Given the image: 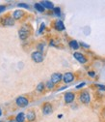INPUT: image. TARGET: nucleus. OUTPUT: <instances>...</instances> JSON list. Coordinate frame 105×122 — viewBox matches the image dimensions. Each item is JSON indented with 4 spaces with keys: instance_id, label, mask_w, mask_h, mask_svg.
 Wrapping results in <instances>:
<instances>
[{
    "instance_id": "17",
    "label": "nucleus",
    "mask_w": 105,
    "mask_h": 122,
    "mask_svg": "<svg viewBox=\"0 0 105 122\" xmlns=\"http://www.w3.org/2000/svg\"><path fill=\"white\" fill-rule=\"evenodd\" d=\"M35 9H36L38 12H41V13H42V12L44 11V8L41 5V3H36V4H35Z\"/></svg>"
},
{
    "instance_id": "29",
    "label": "nucleus",
    "mask_w": 105,
    "mask_h": 122,
    "mask_svg": "<svg viewBox=\"0 0 105 122\" xmlns=\"http://www.w3.org/2000/svg\"><path fill=\"white\" fill-rule=\"evenodd\" d=\"M0 122H1V121H0Z\"/></svg>"
},
{
    "instance_id": "24",
    "label": "nucleus",
    "mask_w": 105,
    "mask_h": 122,
    "mask_svg": "<svg viewBox=\"0 0 105 122\" xmlns=\"http://www.w3.org/2000/svg\"><path fill=\"white\" fill-rule=\"evenodd\" d=\"M44 26H46V25H44V23H42V24L41 25V29H40V32H42V30L44 29Z\"/></svg>"
},
{
    "instance_id": "3",
    "label": "nucleus",
    "mask_w": 105,
    "mask_h": 122,
    "mask_svg": "<svg viewBox=\"0 0 105 122\" xmlns=\"http://www.w3.org/2000/svg\"><path fill=\"white\" fill-rule=\"evenodd\" d=\"M31 58H32V60L34 61V62H36V63H41V62H42L43 61V55H42V53L41 52H40V51H34L32 54H31Z\"/></svg>"
},
{
    "instance_id": "9",
    "label": "nucleus",
    "mask_w": 105,
    "mask_h": 122,
    "mask_svg": "<svg viewBox=\"0 0 105 122\" xmlns=\"http://www.w3.org/2000/svg\"><path fill=\"white\" fill-rule=\"evenodd\" d=\"M64 98H65V102L67 104H70L74 101V99H75V94L72 93V92H67L65 94Z\"/></svg>"
},
{
    "instance_id": "18",
    "label": "nucleus",
    "mask_w": 105,
    "mask_h": 122,
    "mask_svg": "<svg viewBox=\"0 0 105 122\" xmlns=\"http://www.w3.org/2000/svg\"><path fill=\"white\" fill-rule=\"evenodd\" d=\"M43 90H44V84L42 82H40L37 86V91L38 92H42Z\"/></svg>"
},
{
    "instance_id": "15",
    "label": "nucleus",
    "mask_w": 105,
    "mask_h": 122,
    "mask_svg": "<svg viewBox=\"0 0 105 122\" xmlns=\"http://www.w3.org/2000/svg\"><path fill=\"white\" fill-rule=\"evenodd\" d=\"M69 47L72 49V50H78L79 49V44L75 41V40H71L69 42Z\"/></svg>"
},
{
    "instance_id": "11",
    "label": "nucleus",
    "mask_w": 105,
    "mask_h": 122,
    "mask_svg": "<svg viewBox=\"0 0 105 122\" xmlns=\"http://www.w3.org/2000/svg\"><path fill=\"white\" fill-rule=\"evenodd\" d=\"M54 28L56 30H58V31H63L65 29V25H64L62 20H56L54 23Z\"/></svg>"
},
{
    "instance_id": "13",
    "label": "nucleus",
    "mask_w": 105,
    "mask_h": 122,
    "mask_svg": "<svg viewBox=\"0 0 105 122\" xmlns=\"http://www.w3.org/2000/svg\"><path fill=\"white\" fill-rule=\"evenodd\" d=\"M23 15L24 13L20 10H17V11H14V14H13V17H14V20H19L23 17Z\"/></svg>"
},
{
    "instance_id": "20",
    "label": "nucleus",
    "mask_w": 105,
    "mask_h": 122,
    "mask_svg": "<svg viewBox=\"0 0 105 122\" xmlns=\"http://www.w3.org/2000/svg\"><path fill=\"white\" fill-rule=\"evenodd\" d=\"M53 10H54V12H55V14H56V15L60 16V8H54Z\"/></svg>"
},
{
    "instance_id": "2",
    "label": "nucleus",
    "mask_w": 105,
    "mask_h": 122,
    "mask_svg": "<svg viewBox=\"0 0 105 122\" xmlns=\"http://www.w3.org/2000/svg\"><path fill=\"white\" fill-rule=\"evenodd\" d=\"M79 100L81 103L87 105L91 102V95H90V93L88 91H82V92L79 94Z\"/></svg>"
},
{
    "instance_id": "21",
    "label": "nucleus",
    "mask_w": 105,
    "mask_h": 122,
    "mask_svg": "<svg viewBox=\"0 0 105 122\" xmlns=\"http://www.w3.org/2000/svg\"><path fill=\"white\" fill-rule=\"evenodd\" d=\"M18 6H19V7H24V8H27V9L29 8V6H28L27 4H25V3H19Z\"/></svg>"
},
{
    "instance_id": "7",
    "label": "nucleus",
    "mask_w": 105,
    "mask_h": 122,
    "mask_svg": "<svg viewBox=\"0 0 105 122\" xmlns=\"http://www.w3.org/2000/svg\"><path fill=\"white\" fill-rule=\"evenodd\" d=\"M73 56H74V58H75V59L78 61V62H80V63H82V64L86 63L87 61H88L87 57H86L84 54H82L81 52H74V53H73Z\"/></svg>"
},
{
    "instance_id": "14",
    "label": "nucleus",
    "mask_w": 105,
    "mask_h": 122,
    "mask_svg": "<svg viewBox=\"0 0 105 122\" xmlns=\"http://www.w3.org/2000/svg\"><path fill=\"white\" fill-rule=\"evenodd\" d=\"M41 5L43 7V8H46V9H54V5L52 2L50 1H41Z\"/></svg>"
},
{
    "instance_id": "28",
    "label": "nucleus",
    "mask_w": 105,
    "mask_h": 122,
    "mask_svg": "<svg viewBox=\"0 0 105 122\" xmlns=\"http://www.w3.org/2000/svg\"><path fill=\"white\" fill-rule=\"evenodd\" d=\"M2 115V110H1V108H0V116Z\"/></svg>"
},
{
    "instance_id": "6",
    "label": "nucleus",
    "mask_w": 105,
    "mask_h": 122,
    "mask_svg": "<svg viewBox=\"0 0 105 122\" xmlns=\"http://www.w3.org/2000/svg\"><path fill=\"white\" fill-rule=\"evenodd\" d=\"M62 79H63V75L62 74H60V73H54L51 76V81H50L53 84H57V83H59L60 81H62Z\"/></svg>"
},
{
    "instance_id": "16",
    "label": "nucleus",
    "mask_w": 105,
    "mask_h": 122,
    "mask_svg": "<svg viewBox=\"0 0 105 122\" xmlns=\"http://www.w3.org/2000/svg\"><path fill=\"white\" fill-rule=\"evenodd\" d=\"M16 121L17 122H24L25 121V114L24 112H19L17 117H16Z\"/></svg>"
},
{
    "instance_id": "5",
    "label": "nucleus",
    "mask_w": 105,
    "mask_h": 122,
    "mask_svg": "<svg viewBox=\"0 0 105 122\" xmlns=\"http://www.w3.org/2000/svg\"><path fill=\"white\" fill-rule=\"evenodd\" d=\"M52 112H53L52 105L50 103H44L43 106H42V112H43V114L48 115V114H51Z\"/></svg>"
},
{
    "instance_id": "25",
    "label": "nucleus",
    "mask_w": 105,
    "mask_h": 122,
    "mask_svg": "<svg viewBox=\"0 0 105 122\" xmlns=\"http://www.w3.org/2000/svg\"><path fill=\"white\" fill-rule=\"evenodd\" d=\"M97 87H99L100 89H102V90H105V86H103V85H96Z\"/></svg>"
},
{
    "instance_id": "8",
    "label": "nucleus",
    "mask_w": 105,
    "mask_h": 122,
    "mask_svg": "<svg viewBox=\"0 0 105 122\" xmlns=\"http://www.w3.org/2000/svg\"><path fill=\"white\" fill-rule=\"evenodd\" d=\"M62 80L64 81L65 83H69V82H71L74 80V75L72 73H70V72H68V73L64 74Z\"/></svg>"
},
{
    "instance_id": "27",
    "label": "nucleus",
    "mask_w": 105,
    "mask_h": 122,
    "mask_svg": "<svg viewBox=\"0 0 105 122\" xmlns=\"http://www.w3.org/2000/svg\"><path fill=\"white\" fill-rule=\"evenodd\" d=\"M7 122H17L16 120H9V121H7Z\"/></svg>"
},
{
    "instance_id": "12",
    "label": "nucleus",
    "mask_w": 105,
    "mask_h": 122,
    "mask_svg": "<svg viewBox=\"0 0 105 122\" xmlns=\"http://www.w3.org/2000/svg\"><path fill=\"white\" fill-rule=\"evenodd\" d=\"M25 118H27V120H28L29 122L34 121V120L36 119V113H35V112H34V111H29V112H27V114L25 115Z\"/></svg>"
},
{
    "instance_id": "10",
    "label": "nucleus",
    "mask_w": 105,
    "mask_h": 122,
    "mask_svg": "<svg viewBox=\"0 0 105 122\" xmlns=\"http://www.w3.org/2000/svg\"><path fill=\"white\" fill-rule=\"evenodd\" d=\"M2 24L5 26H12L14 24V20L11 17H6L2 20Z\"/></svg>"
},
{
    "instance_id": "22",
    "label": "nucleus",
    "mask_w": 105,
    "mask_h": 122,
    "mask_svg": "<svg viewBox=\"0 0 105 122\" xmlns=\"http://www.w3.org/2000/svg\"><path fill=\"white\" fill-rule=\"evenodd\" d=\"M5 9H6V7H5L4 5H1V6H0V13L4 12V11H5Z\"/></svg>"
},
{
    "instance_id": "23",
    "label": "nucleus",
    "mask_w": 105,
    "mask_h": 122,
    "mask_svg": "<svg viewBox=\"0 0 105 122\" xmlns=\"http://www.w3.org/2000/svg\"><path fill=\"white\" fill-rule=\"evenodd\" d=\"M88 74L90 75V77H92V78H94V77H95V75H96L95 72H89Z\"/></svg>"
},
{
    "instance_id": "19",
    "label": "nucleus",
    "mask_w": 105,
    "mask_h": 122,
    "mask_svg": "<svg viewBox=\"0 0 105 122\" xmlns=\"http://www.w3.org/2000/svg\"><path fill=\"white\" fill-rule=\"evenodd\" d=\"M46 87H47L48 89H53V88H54V85H55V84H53V83H52V82H51L50 81H48L46 82Z\"/></svg>"
},
{
    "instance_id": "26",
    "label": "nucleus",
    "mask_w": 105,
    "mask_h": 122,
    "mask_svg": "<svg viewBox=\"0 0 105 122\" xmlns=\"http://www.w3.org/2000/svg\"><path fill=\"white\" fill-rule=\"evenodd\" d=\"M84 85H85V83H82V84H79V85H77V86H76V88H81V87H82V86H84Z\"/></svg>"
},
{
    "instance_id": "4",
    "label": "nucleus",
    "mask_w": 105,
    "mask_h": 122,
    "mask_svg": "<svg viewBox=\"0 0 105 122\" xmlns=\"http://www.w3.org/2000/svg\"><path fill=\"white\" fill-rule=\"evenodd\" d=\"M16 103H17V105H18V107H20V108H24V107L28 106L29 101H28L27 98H25V97H23V96H19V97L17 98Z\"/></svg>"
},
{
    "instance_id": "1",
    "label": "nucleus",
    "mask_w": 105,
    "mask_h": 122,
    "mask_svg": "<svg viewBox=\"0 0 105 122\" xmlns=\"http://www.w3.org/2000/svg\"><path fill=\"white\" fill-rule=\"evenodd\" d=\"M30 34H31V28H29L28 26H22L18 31V35L21 40H26Z\"/></svg>"
}]
</instances>
